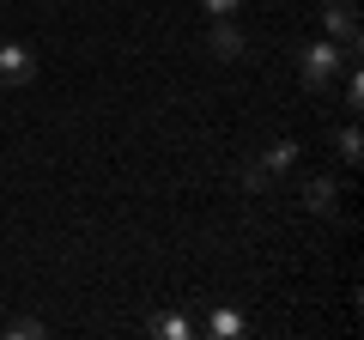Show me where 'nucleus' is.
<instances>
[{
	"label": "nucleus",
	"mask_w": 364,
	"mask_h": 340,
	"mask_svg": "<svg viewBox=\"0 0 364 340\" xmlns=\"http://www.w3.org/2000/svg\"><path fill=\"white\" fill-rule=\"evenodd\" d=\"M352 55H358V49H340V43H328V37L310 43V49H298V79H304V92H328Z\"/></svg>",
	"instance_id": "f257e3e1"
},
{
	"label": "nucleus",
	"mask_w": 364,
	"mask_h": 340,
	"mask_svg": "<svg viewBox=\"0 0 364 340\" xmlns=\"http://www.w3.org/2000/svg\"><path fill=\"white\" fill-rule=\"evenodd\" d=\"M322 37L340 49H358V6L352 0H328L322 6Z\"/></svg>",
	"instance_id": "f03ea898"
},
{
	"label": "nucleus",
	"mask_w": 364,
	"mask_h": 340,
	"mask_svg": "<svg viewBox=\"0 0 364 340\" xmlns=\"http://www.w3.org/2000/svg\"><path fill=\"white\" fill-rule=\"evenodd\" d=\"M37 79V55L25 49V43H0V85H31Z\"/></svg>",
	"instance_id": "7ed1b4c3"
},
{
	"label": "nucleus",
	"mask_w": 364,
	"mask_h": 340,
	"mask_svg": "<svg viewBox=\"0 0 364 340\" xmlns=\"http://www.w3.org/2000/svg\"><path fill=\"white\" fill-rule=\"evenodd\" d=\"M304 213H316V219H334L340 213V183L334 176H304Z\"/></svg>",
	"instance_id": "20e7f679"
},
{
	"label": "nucleus",
	"mask_w": 364,
	"mask_h": 340,
	"mask_svg": "<svg viewBox=\"0 0 364 340\" xmlns=\"http://www.w3.org/2000/svg\"><path fill=\"white\" fill-rule=\"evenodd\" d=\"M207 49L219 55V61H243V55H249V37L237 31V18H213V37H207Z\"/></svg>",
	"instance_id": "39448f33"
},
{
	"label": "nucleus",
	"mask_w": 364,
	"mask_h": 340,
	"mask_svg": "<svg viewBox=\"0 0 364 340\" xmlns=\"http://www.w3.org/2000/svg\"><path fill=\"white\" fill-rule=\"evenodd\" d=\"M261 170H267V176H291V170H298V140H273L267 152H261Z\"/></svg>",
	"instance_id": "423d86ee"
},
{
	"label": "nucleus",
	"mask_w": 364,
	"mask_h": 340,
	"mask_svg": "<svg viewBox=\"0 0 364 340\" xmlns=\"http://www.w3.org/2000/svg\"><path fill=\"white\" fill-rule=\"evenodd\" d=\"M340 97H346V116H358V110H364V79H358V55H352V61L340 67Z\"/></svg>",
	"instance_id": "0eeeda50"
},
{
	"label": "nucleus",
	"mask_w": 364,
	"mask_h": 340,
	"mask_svg": "<svg viewBox=\"0 0 364 340\" xmlns=\"http://www.w3.org/2000/svg\"><path fill=\"white\" fill-rule=\"evenodd\" d=\"M243 328H249V322H243L237 310H213V316H207V334H213V340H237Z\"/></svg>",
	"instance_id": "6e6552de"
},
{
	"label": "nucleus",
	"mask_w": 364,
	"mask_h": 340,
	"mask_svg": "<svg viewBox=\"0 0 364 340\" xmlns=\"http://www.w3.org/2000/svg\"><path fill=\"white\" fill-rule=\"evenodd\" d=\"M334 158H340V164H358V158H364V140H358V128H352V122L334 134Z\"/></svg>",
	"instance_id": "1a4fd4ad"
},
{
	"label": "nucleus",
	"mask_w": 364,
	"mask_h": 340,
	"mask_svg": "<svg viewBox=\"0 0 364 340\" xmlns=\"http://www.w3.org/2000/svg\"><path fill=\"white\" fill-rule=\"evenodd\" d=\"M152 334L158 340H188V334H195V322H188V316H152Z\"/></svg>",
	"instance_id": "9d476101"
},
{
	"label": "nucleus",
	"mask_w": 364,
	"mask_h": 340,
	"mask_svg": "<svg viewBox=\"0 0 364 340\" xmlns=\"http://www.w3.org/2000/svg\"><path fill=\"white\" fill-rule=\"evenodd\" d=\"M237 176H243V188H249V195H267V188H273V176L261 170V158H255V164H243Z\"/></svg>",
	"instance_id": "9b49d317"
},
{
	"label": "nucleus",
	"mask_w": 364,
	"mask_h": 340,
	"mask_svg": "<svg viewBox=\"0 0 364 340\" xmlns=\"http://www.w3.org/2000/svg\"><path fill=\"white\" fill-rule=\"evenodd\" d=\"M6 334H13V340H43L49 328H43L37 316H18V322H6Z\"/></svg>",
	"instance_id": "f8f14e48"
},
{
	"label": "nucleus",
	"mask_w": 364,
	"mask_h": 340,
	"mask_svg": "<svg viewBox=\"0 0 364 340\" xmlns=\"http://www.w3.org/2000/svg\"><path fill=\"white\" fill-rule=\"evenodd\" d=\"M200 6H207L213 18H237V6H243V0H200Z\"/></svg>",
	"instance_id": "ddd939ff"
}]
</instances>
